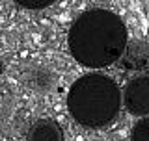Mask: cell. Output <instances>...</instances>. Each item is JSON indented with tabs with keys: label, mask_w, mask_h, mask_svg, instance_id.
<instances>
[{
	"label": "cell",
	"mask_w": 149,
	"mask_h": 141,
	"mask_svg": "<svg viewBox=\"0 0 149 141\" xmlns=\"http://www.w3.org/2000/svg\"><path fill=\"white\" fill-rule=\"evenodd\" d=\"M127 26L110 9H88L69 26V52L80 65L102 69L121 59L127 48Z\"/></svg>",
	"instance_id": "1"
},
{
	"label": "cell",
	"mask_w": 149,
	"mask_h": 141,
	"mask_svg": "<svg viewBox=\"0 0 149 141\" xmlns=\"http://www.w3.org/2000/svg\"><path fill=\"white\" fill-rule=\"evenodd\" d=\"M121 91L114 78L88 73L74 80L67 93V110L84 128H104L121 110Z\"/></svg>",
	"instance_id": "2"
},
{
	"label": "cell",
	"mask_w": 149,
	"mask_h": 141,
	"mask_svg": "<svg viewBox=\"0 0 149 141\" xmlns=\"http://www.w3.org/2000/svg\"><path fill=\"white\" fill-rule=\"evenodd\" d=\"M123 102L129 113L136 117H149V74L130 80L125 87Z\"/></svg>",
	"instance_id": "3"
},
{
	"label": "cell",
	"mask_w": 149,
	"mask_h": 141,
	"mask_svg": "<svg viewBox=\"0 0 149 141\" xmlns=\"http://www.w3.org/2000/svg\"><path fill=\"white\" fill-rule=\"evenodd\" d=\"M121 67L125 70H143L149 67V43L143 39H134L127 43L123 56H121Z\"/></svg>",
	"instance_id": "4"
},
{
	"label": "cell",
	"mask_w": 149,
	"mask_h": 141,
	"mask_svg": "<svg viewBox=\"0 0 149 141\" xmlns=\"http://www.w3.org/2000/svg\"><path fill=\"white\" fill-rule=\"evenodd\" d=\"M26 141H63V130L52 119H37L28 128Z\"/></svg>",
	"instance_id": "5"
},
{
	"label": "cell",
	"mask_w": 149,
	"mask_h": 141,
	"mask_svg": "<svg viewBox=\"0 0 149 141\" xmlns=\"http://www.w3.org/2000/svg\"><path fill=\"white\" fill-rule=\"evenodd\" d=\"M24 84L36 93H49L56 84V74L49 67H30L24 73Z\"/></svg>",
	"instance_id": "6"
},
{
	"label": "cell",
	"mask_w": 149,
	"mask_h": 141,
	"mask_svg": "<svg viewBox=\"0 0 149 141\" xmlns=\"http://www.w3.org/2000/svg\"><path fill=\"white\" fill-rule=\"evenodd\" d=\"M130 141H149V117L136 121L130 130Z\"/></svg>",
	"instance_id": "7"
},
{
	"label": "cell",
	"mask_w": 149,
	"mask_h": 141,
	"mask_svg": "<svg viewBox=\"0 0 149 141\" xmlns=\"http://www.w3.org/2000/svg\"><path fill=\"white\" fill-rule=\"evenodd\" d=\"M19 8H24V9H45L49 6H52L56 0H13Z\"/></svg>",
	"instance_id": "8"
}]
</instances>
